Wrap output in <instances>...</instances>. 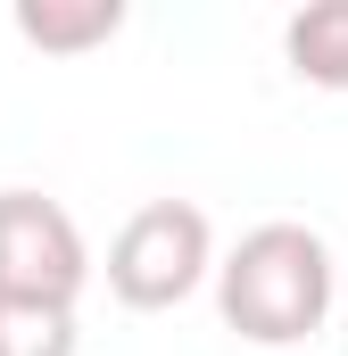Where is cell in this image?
Wrapping results in <instances>:
<instances>
[{"label":"cell","instance_id":"obj_6","mask_svg":"<svg viewBox=\"0 0 348 356\" xmlns=\"http://www.w3.org/2000/svg\"><path fill=\"white\" fill-rule=\"evenodd\" d=\"M75 307H33V298H0V356H75Z\"/></svg>","mask_w":348,"mask_h":356},{"label":"cell","instance_id":"obj_3","mask_svg":"<svg viewBox=\"0 0 348 356\" xmlns=\"http://www.w3.org/2000/svg\"><path fill=\"white\" fill-rule=\"evenodd\" d=\"M91 282L84 224L50 191H0V298L33 307H75Z\"/></svg>","mask_w":348,"mask_h":356},{"label":"cell","instance_id":"obj_2","mask_svg":"<svg viewBox=\"0 0 348 356\" xmlns=\"http://www.w3.org/2000/svg\"><path fill=\"white\" fill-rule=\"evenodd\" d=\"M207 273H216V224H207V207H191V199H150V207H133V216L116 224V241H108V290H116V307H133V315H166L182 298H199Z\"/></svg>","mask_w":348,"mask_h":356},{"label":"cell","instance_id":"obj_1","mask_svg":"<svg viewBox=\"0 0 348 356\" xmlns=\"http://www.w3.org/2000/svg\"><path fill=\"white\" fill-rule=\"evenodd\" d=\"M216 315L224 332H241L249 348H299L332 323L340 307V257L315 224H249L224 257H216Z\"/></svg>","mask_w":348,"mask_h":356},{"label":"cell","instance_id":"obj_5","mask_svg":"<svg viewBox=\"0 0 348 356\" xmlns=\"http://www.w3.org/2000/svg\"><path fill=\"white\" fill-rule=\"evenodd\" d=\"M282 58L315 91H348V0H307L282 17Z\"/></svg>","mask_w":348,"mask_h":356},{"label":"cell","instance_id":"obj_4","mask_svg":"<svg viewBox=\"0 0 348 356\" xmlns=\"http://www.w3.org/2000/svg\"><path fill=\"white\" fill-rule=\"evenodd\" d=\"M8 25H17V42H33L50 58H84L125 33V0H17Z\"/></svg>","mask_w":348,"mask_h":356},{"label":"cell","instance_id":"obj_7","mask_svg":"<svg viewBox=\"0 0 348 356\" xmlns=\"http://www.w3.org/2000/svg\"><path fill=\"white\" fill-rule=\"evenodd\" d=\"M340 332H348V266H340Z\"/></svg>","mask_w":348,"mask_h":356}]
</instances>
